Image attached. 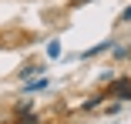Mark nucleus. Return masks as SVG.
Returning a JSON list of instances; mask_svg holds the SVG:
<instances>
[{"instance_id": "5", "label": "nucleus", "mask_w": 131, "mask_h": 124, "mask_svg": "<svg viewBox=\"0 0 131 124\" xmlns=\"http://www.w3.org/2000/svg\"><path fill=\"white\" fill-rule=\"evenodd\" d=\"M30 74H37V64H27V67L20 70V77H30Z\"/></svg>"}, {"instance_id": "4", "label": "nucleus", "mask_w": 131, "mask_h": 124, "mask_svg": "<svg viewBox=\"0 0 131 124\" xmlns=\"http://www.w3.org/2000/svg\"><path fill=\"white\" fill-rule=\"evenodd\" d=\"M114 57L124 60V57H131V51H128V47H114Z\"/></svg>"}, {"instance_id": "2", "label": "nucleus", "mask_w": 131, "mask_h": 124, "mask_svg": "<svg viewBox=\"0 0 131 124\" xmlns=\"http://www.w3.org/2000/svg\"><path fill=\"white\" fill-rule=\"evenodd\" d=\"M47 57H61V44H57V40H50V47H47Z\"/></svg>"}, {"instance_id": "1", "label": "nucleus", "mask_w": 131, "mask_h": 124, "mask_svg": "<svg viewBox=\"0 0 131 124\" xmlns=\"http://www.w3.org/2000/svg\"><path fill=\"white\" fill-rule=\"evenodd\" d=\"M108 97H114V101H131V81L128 77L108 81Z\"/></svg>"}, {"instance_id": "6", "label": "nucleus", "mask_w": 131, "mask_h": 124, "mask_svg": "<svg viewBox=\"0 0 131 124\" xmlns=\"http://www.w3.org/2000/svg\"><path fill=\"white\" fill-rule=\"evenodd\" d=\"M118 23H131V7H128V10H124V14L118 17Z\"/></svg>"}, {"instance_id": "7", "label": "nucleus", "mask_w": 131, "mask_h": 124, "mask_svg": "<svg viewBox=\"0 0 131 124\" xmlns=\"http://www.w3.org/2000/svg\"><path fill=\"white\" fill-rule=\"evenodd\" d=\"M84 4H91V0H71V7H84Z\"/></svg>"}, {"instance_id": "3", "label": "nucleus", "mask_w": 131, "mask_h": 124, "mask_svg": "<svg viewBox=\"0 0 131 124\" xmlns=\"http://www.w3.org/2000/svg\"><path fill=\"white\" fill-rule=\"evenodd\" d=\"M101 101H104V97H101V94H97V97H91V101H88V104H84V107H81V111H94V107H97V104H101Z\"/></svg>"}]
</instances>
